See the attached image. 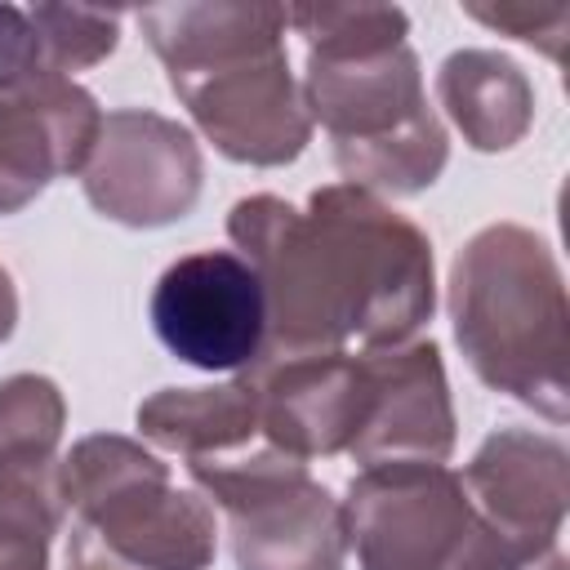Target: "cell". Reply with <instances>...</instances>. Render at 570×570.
I'll list each match as a JSON object with an SVG mask.
<instances>
[{
  "label": "cell",
  "mask_w": 570,
  "mask_h": 570,
  "mask_svg": "<svg viewBox=\"0 0 570 570\" xmlns=\"http://www.w3.org/2000/svg\"><path fill=\"white\" fill-rule=\"evenodd\" d=\"M227 236L258 272L267 303L263 356H312L410 343L432 316V245L374 191L334 183L289 205L245 196Z\"/></svg>",
  "instance_id": "6da1fadb"
},
{
  "label": "cell",
  "mask_w": 570,
  "mask_h": 570,
  "mask_svg": "<svg viewBox=\"0 0 570 570\" xmlns=\"http://www.w3.org/2000/svg\"><path fill=\"white\" fill-rule=\"evenodd\" d=\"M205 138L240 165H285L312 116L285 58V4H156L138 13Z\"/></svg>",
  "instance_id": "7a4b0ae2"
},
{
  "label": "cell",
  "mask_w": 570,
  "mask_h": 570,
  "mask_svg": "<svg viewBox=\"0 0 570 570\" xmlns=\"http://www.w3.org/2000/svg\"><path fill=\"white\" fill-rule=\"evenodd\" d=\"M450 312L468 365L494 392L534 405L552 423L566 419V289L548 245L534 232L517 223L476 232L454 258Z\"/></svg>",
  "instance_id": "3957f363"
},
{
  "label": "cell",
  "mask_w": 570,
  "mask_h": 570,
  "mask_svg": "<svg viewBox=\"0 0 570 570\" xmlns=\"http://www.w3.org/2000/svg\"><path fill=\"white\" fill-rule=\"evenodd\" d=\"M67 570H209L214 508L178 490L129 436H85L62 459Z\"/></svg>",
  "instance_id": "277c9868"
},
{
  "label": "cell",
  "mask_w": 570,
  "mask_h": 570,
  "mask_svg": "<svg viewBox=\"0 0 570 570\" xmlns=\"http://www.w3.org/2000/svg\"><path fill=\"white\" fill-rule=\"evenodd\" d=\"M303 102L330 129L334 165L352 187L410 196L445 169V125L428 107L419 58L405 40L307 49Z\"/></svg>",
  "instance_id": "5b68a950"
},
{
  "label": "cell",
  "mask_w": 570,
  "mask_h": 570,
  "mask_svg": "<svg viewBox=\"0 0 570 570\" xmlns=\"http://www.w3.org/2000/svg\"><path fill=\"white\" fill-rule=\"evenodd\" d=\"M361 570H566L561 548H525L468 499L445 463L361 468L343 499Z\"/></svg>",
  "instance_id": "8992f818"
},
{
  "label": "cell",
  "mask_w": 570,
  "mask_h": 570,
  "mask_svg": "<svg viewBox=\"0 0 570 570\" xmlns=\"http://www.w3.org/2000/svg\"><path fill=\"white\" fill-rule=\"evenodd\" d=\"M187 472L223 508L240 570H343V503L307 476L303 459L267 441Z\"/></svg>",
  "instance_id": "52a82bcc"
},
{
  "label": "cell",
  "mask_w": 570,
  "mask_h": 570,
  "mask_svg": "<svg viewBox=\"0 0 570 570\" xmlns=\"http://www.w3.org/2000/svg\"><path fill=\"white\" fill-rule=\"evenodd\" d=\"M156 338L196 370H245L267 343L258 272L232 249H200L169 263L151 289Z\"/></svg>",
  "instance_id": "ba28073f"
},
{
  "label": "cell",
  "mask_w": 570,
  "mask_h": 570,
  "mask_svg": "<svg viewBox=\"0 0 570 570\" xmlns=\"http://www.w3.org/2000/svg\"><path fill=\"white\" fill-rule=\"evenodd\" d=\"M80 174L85 196L102 218L125 227H165L200 196V147L178 120L125 107L102 116Z\"/></svg>",
  "instance_id": "9c48e42d"
},
{
  "label": "cell",
  "mask_w": 570,
  "mask_h": 570,
  "mask_svg": "<svg viewBox=\"0 0 570 570\" xmlns=\"http://www.w3.org/2000/svg\"><path fill=\"white\" fill-rule=\"evenodd\" d=\"M254 387L263 436L294 459L352 454L370 423L374 383L356 352H312V356H258L245 365Z\"/></svg>",
  "instance_id": "30bf717a"
},
{
  "label": "cell",
  "mask_w": 570,
  "mask_h": 570,
  "mask_svg": "<svg viewBox=\"0 0 570 570\" xmlns=\"http://www.w3.org/2000/svg\"><path fill=\"white\" fill-rule=\"evenodd\" d=\"M102 111L71 76L40 71L0 94V214H18L53 178L85 169Z\"/></svg>",
  "instance_id": "8fae6325"
},
{
  "label": "cell",
  "mask_w": 570,
  "mask_h": 570,
  "mask_svg": "<svg viewBox=\"0 0 570 570\" xmlns=\"http://www.w3.org/2000/svg\"><path fill=\"white\" fill-rule=\"evenodd\" d=\"M374 383V405L352 459L361 468L374 463H445L454 450V410L441 370V352L432 338L361 347Z\"/></svg>",
  "instance_id": "7c38bea8"
},
{
  "label": "cell",
  "mask_w": 570,
  "mask_h": 570,
  "mask_svg": "<svg viewBox=\"0 0 570 570\" xmlns=\"http://www.w3.org/2000/svg\"><path fill=\"white\" fill-rule=\"evenodd\" d=\"M459 481L468 499L481 508V517L494 521L517 543L525 548L557 543L570 499V463L561 441L525 428H503L476 450V459Z\"/></svg>",
  "instance_id": "4fadbf2b"
},
{
  "label": "cell",
  "mask_w": 570,
  "mask_h": 570,
  "mask_svg": "<svg viewBox=\"0 0 570 570\" xmlns=\"http://www.w3.org/2000/svg\"><path fill=\"white\" fill-rule=\"evenodd\" d=\"M138 432L187 459V468L223 463L267 445L254 387L245 374L223 387H165L138 405Z\"/></svg>",
  "instance_id": "5bb4252c"
},
{
  "label": "cell",
  "mask_w": 570,
  "mask_h": 570,
  "mask_svg": "<svg viewBox=\"0 0 570 570\" xmlns=\"http://www.w3.org/2000/svg\"><path fill=\"white\" fill-rule=\"evenodd\" d=\"M436 98L476 151H503L530 129L534 94L521 67L490 49H459L436 71Z\"/></svg>",
  "instance_id": "9a60e30c"
},
{
  "label": "cell",
  "mask_w": 570,
  "mask_h": 570,
  "mask_svg": "<svg viewBox=\"0 0 570 570\" xmlns=\"http://www.w3.org/2000/svg\"><path fill=\"white\" fill-rule=\"evenodd\" d=\"M62 517V459L0 450V570H49V543Z\"/></svg>",
  "instance_id": "2e32d148"
},
{
  "label": "cell",
  "mask_w": 570,
  "mask_h": 570,
  "mask_svg": "<svg viewBox=\"0 0 570 570\" xmlns=\"http://www.w3.org/2000/svg\"><path fill=\"white\" fill-rule=\"evenodd\" d=\"M27 18H31L36 40H40V67L53 76L102 62L120 40V13H111V9L36 4Z\"/></svg>",
  "instance_id": "e0dca14e"
},
{
  "label": "cell",
  "mask_w": 570,
  "mask_h": 570,
  "mask_svg": "<svg viewBox=\"0 0 570 570\" xmlns=\"http://www.w3.org/2000/svg\"><path fill=\"white\" fill-rule=\"evenodd\" d=\"M62 423H67V405L53 379L45 374L0 379V450L58 454Z\"/></svg>",
  "instance_id": "ac0fdd59"
},
{
  "label": "cell",
  "mask_w": 570,
  "mask_h": 570,
  "mask_svg": "<svg viewBox=\"0 0 570 570\" xmlns=\"http://www.w3.org/2000/svg\"><path fill=\"white\" fill-rule=\"evenodd\" d=\"M468 13L485 27H499V31H512L517 40L539 45L548 58H561L570 4H468Z\"/></svg>",
  "instance_id": "d6986e66"
},
{
  "label": "cell",
  "mask_w": 570,
  "mask_h": 570,
  "mask_svg": "<svg viewBox=\"0 0 570 570\" xmlns=\"http://www.w3.org/2000/svg\"><path fill=\"white\" fill-rule=\"evenodd\" d=\"M40 40H36V27L22 9L13 4H0V94L40 76Z\"/></svg>",
  "instance_id": "ffe728a7"
},
{
  "label": "cell",
  "mask_w": 570,
  "mask_h": 570,
  "mask_svg": "<svg viewBox=\"0 0 570 570\" xmlns=\"http://www.w3.org/2000/svg\"><path fill=\"white\" fill-rule=\"evenodd\" d=\"M13 321H18V294H13L9 272L0 267V343L13 334Z\"/></svg>",
  "instance_id": "44dd1931"
}]
</instances>
